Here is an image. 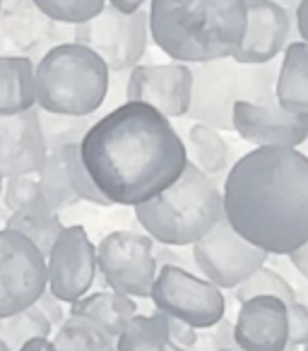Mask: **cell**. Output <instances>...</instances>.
<instances>
[{
	"label": "cell",
	"instance_id": "obj_1",
	"mask_svg": "<svg viewBox=\"0 0 308 351\" xmlns=\"http://www.w3.org/2000/svg\"><path fill=\"white\" fill-rule=\"evenodd\" d=\"M89 178L111 205L137 207L178 181L188 152L171 118L126 101L94 121L80 142Z\"/></svg>",
	"mask_w": 308,
	"mask_h": 351
},
{
	"label": "cell",
	"instance_id": "obj_2",
	"mask_svg": "<svg viewBox=\"0 0 308 351\" xmlns=\"http://www.w3.org/2000/svg\"><path fill=\"white\" fill-rule=\"evenodd\" d=\"M231 229L268 255L287 258L308 241V156L294 147H255L224 178Z\"/></svg>",
	"mask_w": 308,
	"mask_h": 351
},
{
	"label": "cell",
	"instance_id": "obj_3",
	"mask_svg": "<svg viewBox=\"0 0 308 351\" xmlns=\"http://www.w3.org/2000/svg\"><path fill=\"white\" fill-rule=\"evenodd\" d=\"M152 41L176 63L229 58L246 32V0H150Z\"/></svg>",
	"mask_w": 308,
	"mask_h": 351
},
{
	"label": "cell",
	"instance_id": "obj_4",
	"mask_svg": "<svg viewBox=\"0 0 308 351\" xmlns=\"http://www.w3.org/2000/svg\"><path fill=\"white\" fill-rule=\"evenodd\" d=\"M137 224L154 243L186 248L224 217L222 191L215 178L188 161L178 181L157 197L132 207Z\"/></svg>",
	"mask_w": 308,
	"mask_h": 351
},
{
	"label": "cell",
	"instance_id": "obj_5",
	"mask_svg": "<svg viewBox=\"0 0 308 351\" xmlns=\"http://www.w3.org/2000/svg\"><path fill=\"white\" fill-rule=\"evenodd\" d=\"M108 68L78 41L58 44L34 63L36 108L58 116H94L108 94Z\"/></svg>",
	"mask_w": 308,
	"mask_h": 351
},
{
	"label": "cell",
	"instance_id": "obj_6",
	"mask_svg": "<svg viewBox=\"0 0 308 351\" xmlns=\"http://www.w3.org/2000/svg\"><path fill=\"white\" fill-rule=\"evenodd\" d=\"M73 41L87 46L106 63L108 73H130L147 51L150 22L147 12H118L116 8L104 5L92 20L75 25Z\"/></svg>",
	"mask_w": 308,
	"mask_h": 351
},
{
	"label": "cell",
	"instance_id": "obj_7",
	"mask_svg": "<svg viewBox=\"0 0 308 351\" xmlns=\"http://www.w3.org/2000/svg\"><path fill=\"white\" fill-rule=\"evenodd\" d=\"M150 298L159 313L176 317L196 330H212L217 322L224 320L226 301L222 289L200 274L174 265L159 267Z\"/></svg>",
	"mask_w": 308,
	"mask_h": 351
},
{
	"label": "cell",
	"instance_id": "obj_8",
	"mask_svg": "<svg viewBox=\"0 0 308 351\" xmlns=\"http://www.w3.org/2000/svg\"><path fill=\"white\" fill-rule=\"evenodd\" d=\"M97 272L111 291L130 298H150L157 279V245L147 234L113 231L97 245Z\"/></svg>",
	"mask_w": 308,
	"mask_h": 351
},
{
	"label": "cell",
	"instance_id": "obj_9",
	"mask_svg": "<svg viewBox=\"0 0 308 351\" xmlns=\"http://www.w3.org/2000/svg\"><path fill=\"white\" fill-rule=\"evenodd\" d=\"M191 255L202 279L220 289H236L270 258L265 250L241 239L224 217L193 243Z\"/></svg>",
	"mask_w": 308,
	"mask_h": 351
},
{
	"label": "cell",
	"instance_id": "obj_10",
	"mask_svg": "<svg viewBox=\"0 0 308 351\" xmlns=\"http://www.w3.org/2000/svg\"><path fill=\"white\" fill-rule=\"evenodd\" d=\"M46 291V258L29 239L0 229V317L34 306Z\"/></svg>",
	"mask_w": 308,
	"mask_h": 351
},
{
	"label": "cell",
	"instance_id": "obj_11",
	"mask_svg": "<svg viewBox=\"0 0 308 351\" xmlns=\"http://www.w3.org/2000/svg\"><path fill=\"white\" fill-rule=\"evenodd\" d=\"M97 277V245L84 226H65L46 255V289L58 301L75 303Z\"/></svg>",
	"mask_w": 308,
	"mask_h": 351
},
{
	"label": "cell",
	"instance_id": "obj_12",
	"mask_svg": "<svg viewBox=\"0 0 308 351\" xmlns=\"http://www.w3.org/2000/svg\"><path fill=\"white\" fill-rule=\"evenodd\" d=\"M193 87H191V106L188 118L196 123L215 128V130H234L231 125V111L236 97V60L217 58L207 63H193Z\"/></svg>",
	"mask_w": 308,
	"mask_h": 351
},
{
	"label": "cell",
	"instance_id": "obj_13",
	"mask_svg": "<svg viewBox=\"0 0 308 351\" xmlns=\"http://www.w3.org/2000/svg\"><path fill=\"white\" fill-rule=\"evenodd\" d=\"M193 75L186 63H137L126 82L128 101H142L167 118H181L191 106Z\"/></svg>",
	"mask_w": 308,
	"mask_h": 351
},
{
	"label": "cell",
	"instance_id": "obj_14",
	"mask_svg": "<svg viewBox=\"0 0 308 351\" xmlns=\"http://www.w3.org/2000/svg\"><path fill=\"white\" fill-rule=\"evenodd\" d=\"M0 29L17 56L36 63L54 46L73 41L75 27L51 20L36 8L34 0H3Z\"/></svg>",
	"mask_w": 308,
	"mask_h": 351
},
{
	"label": "cell",
	"instance_id": "obj_15",
	"mask_svg": "<svg viewBox=\"0 0 308 351\" xmlns=\"http://www.w3.org/2000/svg\"><path fill=\"white\" fill-rule=\"evenodd\" d=\"M292 41V12L274 0L246 3V32L241 44L229 56L236 63H270L284 53Z\"/></svg>",
	"mask_w": 308,
	"mask_h": 351
},
{
	"label": "cell",
	"instance_id": "obj_16",
	"mask_svg": "<svg viewBox=\"0 0 308 351\" xmlns=\"http://www.w3.org/2000/svg\"><path fill=\"white\" fill-rule=\"evenodd\" d=\"M46 140L41 132L39 108H29L17 116H0V176L39 173L46 164Z\"/></svg>",
	"mask_w": 308,
	"mask_h": 351
},
{
	"label": "cell",
	"instance_id": "obj_17",
	"mask_svg": "<svg viewBox=\"0 0 308 351\" xmlns=\"http://www.w3.org/2000/svg\"><path fill=\"white\" fill-rule=\"evenodd\" d=\"M231 125L241 140L255 147H294L308 140L301 113L284 111L279 106H255L236 101Z\"/></svg>",
	"mask_w": 308,
	"mask_h": 351
},
{
	"label": "cell",
	"instance_id": "obj_18",
	"mask_svg": "<svg viewBox=\"0 0 308 351\" xmlns=\"http://www.w3.org/2000/svg\"><path fill=\"white\" fill-rule=\"evenodd\" d=\"M239 351H284L289 346L287 303L274 296H255L241 303L231 325Z\"/></svg>",
	"mask_w": 308,
	"mask_h": 351
},
{
	"label": "cell",
	"instance_id": "obj_19",
	"mask_svg": "<svg viewBox=\"0 0 308 351\" xmlns=\"http://www.w3.org/2000/svg\"><path fill=\"white\" fill-rule=\"evenodd\" d=\"M36 108L34 60L25 56H0V116H17Z\"/></svg>",
	"mask_w": 308,
	"mask_h": 351
},
{
	"label": "cell",
	"instance_id": "obj_20",
	"mask_svg": "<svg viewBox=\"0 0 308 351\" xmlns=\"http://www.w3.org/2000/svg\"><path fill=\"white\" fill-rule=\"evenodd\" d=\"M137 313V306L130 296H123L118 291H97L87 293L80 301L70 303L68 315H78L84 320L94 322L104 335H108L113 341L123 332L132 315Z\"/></svg>",
	"mask_w": 308,
	"mask_h": 351
},
{
	"label": "cell",
	"instance_id": "obj_21",
	"mask_svg": "<svg viewBox=\"0 0 308 351\" xmlns=\"http://www.w3.org/2000/svg\"><path fill=\"white\" fill-rule=\"evenodd\" d=\"M277 106L292 113H308V44L306 41H289L284 58L279 63Z\"/></svg>",
	"mask_w": 308,
	"mask_h": 351
},
{
	"label": "cell",
	"instance_id": "obj_22",
	"mask_svg": "<svg viewBox=\"0 0 308 351\" xmlns=\"http://www.w3.org/2000/svg\"><path fill=\"white\" fill-rule=\"evenodd\" d=\"M116 351H186L169 337L167 315L152 313V315H135L128 320L123 332L116 339Z\"/></svg>",
	"mask_w": 308,
	"mask_h": 351
},
{
	"label": "cell",
	"instance_id": "obj_23",
	"mask_svg": "<svg viewBox=\"0 0 308 351\" xmlns=\"http://www.w3.org/2000/svg\"><path fill=\"white\" fill-rule=\"evenodd\" d=\"M188 142H191V149H186L188 161L196 164L205 176L215 178L226 169L229 145H226L220 130L205 125V123H193V128L188 130Z\"/></svg>",
	"mask_w": 308,
	"mask_h": 351
},
{
	"label": "cell",
	"instance_id": "obj_24",
	"mask_svg": "<svg viewBox=\"0 0 308 351\" xmlns=\"http://www.w3.org/2000/svg\"><path fill=\"white\" fill-rule=\"evenodd\" d=\"M279 65L270 63H236V97L239 101L255 104V106H277V84Z\"/></svg>",
	"mask_w": 308,
	"mask_h": 351
},
{
	"label": "cell",
	"instance_id": "obj_25",
	"mask_svg": "<svg viewBox=\"0 0 308 351\" xmlns=\"http://www.w3.org/2000/svg\"><path fill=\"white\" fill-rule=\"evenodd\" d=\"M54 332V344L58 351H116V341L84 317L65 315Z\"/></svg>",
	"mask_w": 308,
	"mask_h": 351
},
{
	"label": "cell",
	"instance_id": "obj_26",
	"mask_svg": "<svg viewBox=\"0 0 308 351\" xmlns=\"http://www.w3.org/2000/svg\"><path fill=\"white\" fill-rule=\"evenodd\" d=\"M54 327L36 306H29L15 315L0 317V351H20L32 337H51Z\"/></svg>",
	"mask_w": 308,
	"mask_h": 351
},
{
	"label": "cell",
	"instance_id": "obj_27",
	"mask_svg": "<svg viewBox=\"0 0 308 351\" xmlns=\"http://www.w3.org/2000/svg\"><path fill=\"white\" fill-rule=\"evenodd\" d=\"M41 132H44L46 149L49 154H58L63 147L80 145L87 130L94 125V116H58V113H46L39 108Z\"/></svg>",
	"mask_w": 308,
	"mask_h": 351
},
{
	"label": "cell",
	"instance_id": "obj_28",
	"mask_svg": "<svg viewBox=\"0 0 308 351\" xmlns=\"http://www.w3.org/2000/svg\"><path fill=\"white\" fill-rule=\"evenodd\" d=\"M5 229L17 231L25 239H29L46 258L51 245L56 243L60 231L65 229V224L60 221L58 212H46V215H20V212H15V215H8Z\"/></svg>",
	"mask_w": 308,
	"mask_h": 351
},
{
	"label": "cell",
	"instance_id": "obj_29",
	"mask_svg": "<svg viewBox=\"0 0 308 351\" xmlns=\"http://www.w3.org/2000/svg\"><path fill=\"white\" fill-rule=\"evenodd\" d=\"M36 183H39L46 205L54 212H60V210H65V207L80 202V197L75 195L73 186H70V181H68V173H65V169H63L60 154L46 156V164H44V169L39 171Z\"/></svg>",
	"mask_w": 308,
	"mask_h": 351
},
{
	"label": "cell",
	"instance_id": "obj_30",
	"mask_svg": "<svg viewBox=\"0 0 308 351\" xmlns=\"http://www.w3.org/2000/svg\"><path fill=\"white\" fill-rule=\"evenodd\" d=\"M234 296L239 303L248 301V298H255V296H274L287 303V306L296 301V291H294V287L289 284V279H284L282 274L274 272L268 265L258 267L248 279H244V282L234 289Z\"/></svg>",
	"mask_w": 308,
	"mask_h": 351
},
{
	"label": "cell",
	"instance_id": "obj_31",
	"mask_svg": "<svg viewBox=\"0 0 308 351\" xmlns=\"http://www.w3.org/2000/svg\"><path fill=\"white\" fill-rule=\"evenodd\" d=\"M3 205L10 215H46L54 212L41 195L39 183L32 176H15L3 181Z\"/></svg>",
	"mask_w": 308,
	"mask_h": 351
},
{
	"label": "cell",
	"instance_id": "obj_32",
	"mask_svg": "<svg viewBox=\"0 0 308 351\" xmlns=\"http://www.w3.org/2000/svg\"><path fill=\"white\" fill-rule=\"evenodd\" d=\"M60 154V161H63V169L68 173V181L73 186L75 195L80 200H87L92 205H99V207H111V202L99 193V188L94 186V181L89 178L87 169L82 164V156H80V145H68L58 152Z\"/></svg>",
	"mask_w": 308,
	"mask_h": 351
},
{
	"label": "cell",
	"instance_id": "obj_33",
	"mask_svg": "<svg viewBox=\"0 0 308 351\" xmlns=\"http://www.w3.org/2000/svg\"><path fill=\"white\" fill-rule=\"evenodd\" d=\"M44 15L63 25H82L104 10L106 0H34Z\"/></svg>",
	"mask_w": 308,
	"mask_h": 351
},
{
	"label": "cell",
	"instance_id": "obj_34",
	"mask_svg": "<svg viewBox=\"0 0 308 351\" xmlns=\"http://www.w3.org/2000/svg\"><path fill=\"white\" fill-rule=\"evenodd\" d=\"M287 335L289 344L303 346L308 344V306L294 301L287 306Z\"/></svg>",
	"mask_w": 308,
	"mask_h": 351
},
{
	"label": "cell",
	"instance_id": "obj_35",
	"mask_svg": "<svg viewBox=\"0 0 308 351\" xmlns=\"http://www.w3.org/2000/svg\"><path fill=\"white\" fill-rule=\"evenodd\" d=\"M36 308H39L41 313L46 315V320L51 322V327H60V322L65 320V308H63V301H58V298L54 296V293L46 289L44 293L39 296V301L34 303Z\"/></svg>",
	"mask_w": 308,
	"mask_h": 351
},
{
	"label": "cell",
	"instance_id": "obj_36",
	"mask_svg": "<svg viewBox=\"0 0 308 351\" xmlns=\"http://www.w3.org/2000/svg\"><path fill=\"white\" fill-rule=\"evenodd\" d=\"M167 330H169V337H171L181 349H186V351L193 349V344H196V339H198L196 327H191V325H186V322L176 320V317L167 315Z\"/></svg>",
	"mask_w": 308,
	"mask_h": 351
},
{
	"label": "cell",
	"instance_id": "obj_37",
	"mask_svg": "<svg viewBox=\"0 0 308 351\" xmlns=\"http://www.w3.org/2000/svg\"><path fill=\"white\" fill-rule=\"evenodd\" d=\"M294 22H296V32L301 41L308 44V0H298L294 5Z\"/></svg>",
	"mask_w": 308,
	"mask_h": 351
},
{
	"label": "cell",
	"instance_id": "obj_38",
	"mask_svg": "<svg viewBox=\"0 0 308 351\" xmlns=\"http://www.w3.org/2000/svg\"><path fill=\"white\" fill-rule=\"evenodd\" d=\"M287 258H289V263L296 267V272L301 274L303 279H308V241L303 245H298L294 253H289Z\"/></svg>",
	"mask_w": 308,
	"mask_h": 351
},
{
	"label": "cell",
	"instance_id": "obj_39",
	"mask_svg": "<svg viewBox=\"0 0 308 351\" xmlns=\"http://www.w3.org/2000/svg\"><path fill=\"white\" fill-rule=\"evenodd\" d=\"M20 351H58L51 337H32L20 346Z\"/></svg>",
	"mask_w": 308,
	"mask_h": 351
},
{
	"label": "cell",
	"instance_id": "obj_40",
	"mask_svg": "<svg viewBox=\"0 0 308 351\" xmlns=\"http://www.w3.org/2000/svg\"><path fill=\"white\" fill-rule=\"evenodd\" d=\"M145 3H150V0H106V5L116 8L118 12H126V15L142 10V5H145Z\"/></svg>",
	"mask_w": 308,
	"mask_h": 351
},
{
	"label": "cell",
	"instance_id": "obj_41",
	"mask_svg": "<svg viewBox=\"0 0 308 351\" xmlns=\"http://www.w3.org/2000/svg\"><path fill=\"white\" fill-rule=\"evenodd\" d=\"M8 49H12V46L8 44L5 34H3V29H0V56H10V53H8Z\"/></svg>",
	"mask_w": 308,
	"mask_h": 351
},
{
	"label": "cell",
	"instance_id": "obj_42",
	"mask_svg": "<svg viewBox=\"0 0 308 351\" xmlns=\"http://www.w3.org/2000/svg\"><path fill=\"white\" fill-rule=\"evenodd\" d=\"M234 351H239V349H236V346H234ZM284 351H301V349H298V346H294V344H289Z\"/></svg>",
	"mask_w": 308,
	"mask_h": 351
},
{
	"label": "cell",
	"instance_id": "obj_43",
	"mask_svg": "<svg viewBox=\"0 0 308 351\" xmlns=\"http://www.w3.org/2000/svg\"><path fill=\"white\" fill-rule=\"evenodd\" d=\"M301 118H303V125H306V132H308V113H301Z\"/></svg>",
	"mask_w": 308,
	"mask_h": 351
},
{
	"label": "cell",
	"instance_id": "obj_44",
	"mask_svg": "<svg viewBox=\"0 0 308 351\" xmlns=\"http://www.w3.org/2000/svg\"><path fill=\"white\" fill-rule=\"evenodd\" d=\"M296 3H298V0H287V5H289V12H292V8L296 5Z\"/></svg>",
	"mask_w": 308,
	"mask_h": 351
},
{
	"label": "cell",
	"instance_id": "obj_45",
	"mask_svg": "<svg viewBox=\"0 0 308 351\" xmlns=\"http://www.w3.org/2000/svg\"><path fill=\"white\" fill-rule=\"evenodd\" d=\"M3 181H5V178H3V176H0V195H3Z\"/></svg>",
	"mask_w": 308,
	"mask_h": 351
},
{
	"label": "cell",
	"instance_id": "obj_46",
	"mask_svg": "<svg viewBox=\"0 0 308 351\" xmlns=\"http://www.w3.org/2000/svg\"><path fill=\"white\" fill-rule=\"evenodd\" d=\"M217 351H234V344H231L229 349H222V346H220V349H217Z\"/></svg>",
	"mask_w": 308,
	"mask_h": 351
},
{
	"label": "cell",
	"instance_id": "obj_47",
	"mask_svg": "<svg viewBox=\"0 0 308 351\" xmlns=\"http://www.w3.org/2000/svg\"><path fill=\"white\" fill-rule=\"evenodd\" d=\"M246 3H250V0H246ZM274 3H287V0H274Z\"/></svg>",
	"mask_w": 308,
	"mask_h": 351
},
{
	"label": "cell",
	"instance_id": "obj_48",
	"mask_svg": "<svg viewBox=\"0 0 308 351\" xmlns=\"http://www.w3.org/2000/svg\"><path fill=\"white\" fill-rule=\"evenodd\" d=\"M303 351H308V344H303Z\"/></svg>",
	"mask_w": 308,
	"mask_h": 351
},
{
	"label": "cell",
	"instance_id": "obj_49",
	"mask_svg": "<svg viewBox=\"0 0 308 351\" xmlns=\"http://www.w3.org/2000/svg\"><path fill=\"white\" fill-rule=\"evenodd\" d=\"M0 8H3V0H0Z\"/></svg>",
	"mask_w": 308,
	"mask_h": 351
}]
</instances>
